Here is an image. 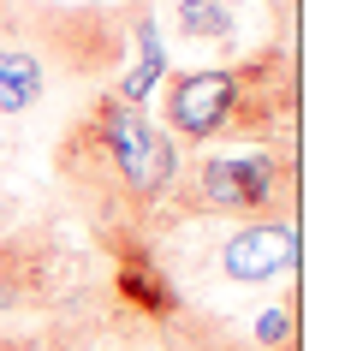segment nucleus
Here are the masks:
<instances>
[{
	"instance_id": "8",
	"label": "nucleus",
	"mask_w": 345,
	"mask_h": 351,
	"mask_svg": "<svg viewBox=\"0 0 345 351\" xmlns=\"http://www.w3.org/2000/svg\"><path fill=\"white\" fill-rule=\"evenodd\" d=\"M119 12H126V42H137V60H131L126 77L113 84V95H119V101H131V108H143L149 90L167 77V48H161V30H155L149 0H126Z\"/></svg>"
},
{
	"instance_id": "15",
	"label": "nucleus",
	"mask_w": 345,
	"mask_h": 351,
	"mask_svg": "<svg viewBox=\"0 0 345 351\" xmlns=\"http://www.w3.org/2000/svg\"><path fill=\"white\" fill-rule=\"evenodd\" d=\"M0 19H6V0H0Z\"/></svg>"
},
{
	"instance_id": "7",
	"label": "nucleus",
	"mask_w": 345,
	"mask_h": 351,
	"mask_svg": "<svg viewBox=\"0 0 345 351\" xmlns=\"http://www.w3.org/2000/svg\"><path fill=\"white\" fill-rule=\"evenodd\" d=\"M298 268V221H244L233 239L220 244V274L262 286Z\"/></svg>"
},
{
	"instance_id": "9",
	"label": "nucleus",
	"mask_w": 345,
	"mask_h": 351,
	"mask_svg": "<svg viewBox=\"0 0 345 351\" xmlns=\"http://www.w3.org/2000/svg\"><path fill=\"white\" fill-rule=\"evenodd\" d=\"M48 84H54V72H48V66H42V60L0 24V113L42 108V101H48Z\"/></svg>"
},
{
	"instance_id": "6",
	"label": "nucleus",
	"mask_w": 345,
	"mask_h": 351,
	"mask_svg": "<svg viewBox=\"0 0 345 351\" xmlns=\"http://www.w3.org/2000/svg\"><path fill=\"white\" fill-rule=\"evenodd\" d=\"M102 250H108V262H113V298H119L131 315H143L155 328H167V322L185 315V298H179V286H173V274L161 268V256H155L149 239H113V244H102Z\"/></svg>"
},
{
	"instance_id": "4",
	"label": "nucleus",
	"mask_w": 345,
	"mask_h": 351,
	"mask_svg": "<svg viewBox=\"0 0 345 351\" xmlns=\"http://www.w3.org/2000/svg\"><path fill=\"white\" fill-rule=\"evenodd\" d=\"M90 274L54 221H24L0 232V333L60 328L90 304Z\"/></svg>"
},
{
	"instance_id": "11",
	"label": "nucleus",
	"mask_w": 345,
	"mask_h": 351,
	"mask_svg": "<svg viewBox=\"0 0 345 351\" xmlns=\"http://www.w3.org/2000/svg\"><path fill=\"white\" fill-rule=\"evenodd\" d=\"M256 351H298V298H286L280 310H262V322H256Z\"/></svg>"
},
{
	"instance_id": "5",
	"label": "nucleus",
	"mask_w": 345,
	"mask_h": 351,
	"mask_svg": "<svg viewBox=\"0 0 345 351\" xmlns=\"http://www.w3.org/2000/svg\"><path fill=\"white\" fill-rule=\"evenodd\" d=\"M6 30L48 66L66 77H113L126 72L131 42H126V12L119 6H60V0H6Z\"/></svg>"
},
{
	"instance_id": "1",
	"label": "nucleus",
	"mask_w": 345,
	"mask_h": 351,
	"mask_svg": "<svg viewBox=\"0 0 345 351\" xmlns=\"http://www.w3.org/2000/svg\"><path fill=\"white\" fill-rule=\"evenodd\" d=\"M185 167V149L167 137L143 108L102 90L54 143V179L72 208L90 221L95 244L149 239L161 203Z\"/></svg>"
},
{
	"instance_id": "13",
	"label": "nucleus",
	"mask_w": 345,
	"mask_h": 351,
	"mask_svg": "<svg viewBox=\"0 0 345 351\" xmlns=\"http://www.w3.org/2000/svg\"><path fill=\"white\" fill-rule=\"evenodd\" d=\"M268 19H274V42H286L298 24V0H268Z\"/></svg>"
},
{
	"instance_id": "12",
	"label": "nucleus",
	"mask_w": 345,
	"mask_h": 351,
	"mask_svg": "<svg viewBox=\"0 0 345 351\" xmlns=\"http://www.w3.org/2000/svg\"><path fill=\"white\" fill-rule=\"evenodd\" d=\"M179 328L191 333V346H197V351H250L244 339H233V333L215 328V322H191V315H179Z\"/></svg>"
},
{
	"instance_id": "3",
	"label": "nucleus",
	"mask_w": 345,
	"mask_h": 351,
	"mask_svg": "<svg viewBox=\"0 0 345 351\" xmlns=\"http://www.w3.org/2000/svg\"><path fill=\"white\" fill-rule=\"evenodd\" d=\"M292 221L298 215V155L292 143L202 149L185 155L161 203V221Z\"/></svg>"
},
{
	"instance_id": "2",
	"label": "nucleus",
	"mask_w": 345,
	"mask_h": 351,
	"mask_svg": "<svg viewBox=\"0 0 345 351\" xmlns=\"http://www.w3.org/2000/svg\"><path fill=\"white\" fill-rule=\"evenodd\" d=\"M155 125L185 149L202 155L215 143H292L298 125V60L292 42H262L233 66L161 77V119Z\"/></svg>"
},
{
	"instance_id": "14",
	"label": "nucleus",
	"mask_w": 345,
	"mask_h": 351,
	"mask_svg": "<svg viewBox=\"0 0 345 351\" xmlns=\"http://www.w3.org/2000/svg\"><path fill=\"white\" fill-rule=\"evenodd\" d=\"M6 226H19V203H12V191H0V232Z\"/></svg>"
},
{
	"instance_id": "10",
	"label": "nucleus",
	"mask_w": 345,
	"mask_h": 351,
	"mask_svg": "<svg viewBox=\"0 0 345 351\" xmlns=\"http://www.w3.org/2000/svg\"><path fill=\"white\" fill-rule=\"evenodd\" d=\"M173 30L185 42H226L238 36V0H173Z\"/></svg>"
}]
</instances>
